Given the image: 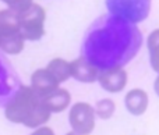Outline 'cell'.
Here are the masks:
<instances>
[{"label": "cell", "instance_id": "cell-12", "mask_svg": "<svg viewBox=\"0 0 159 135\" xmlns=\"http://www.w3.org/2000/svg\"><path fill=\"white\" fill-rule=\"evenodd\" d=\"M46 70L56 78L59 84L66 82L70 78V61L64 60V59L56 57L50 60L46 66Z\"/></svg>", "mask_w": 159, "mask_h": 135}, {"label": "cell", "instance_id": "cell-19", "mask_svg": "<svg viewBox=\"0 0 159 135\" xmlns=\"http://www.w3.org/2000/svg\"><path fill=\"white\" fill-rule=\"evenodd\" d=\"M66 135H80V134H77V133H74V131H70V133H67Z\"/></svg>", "mask_w": 159, "mask_h": 135}, {"label": "cell", "instance_id": "cell-9", "mask_svg": "<svg viewBox=\"0 0 159 135\" xmlns=\"http://www.w3.org/2000/svg\"><path fill=\"white\" fill-rule=\"evenodd\" d=\"M98 72L99 70L85 57H77L70 61V77H73L80 82H95L98 80Z\"/></svg>", "mask_w": 159, "mask_h": 135}, {"label": "cell", "instance_id": "cell-5", "mask_svg": "<svg viewBox=\"0 0 159 135\" xmlns=\"http://www.w3.org/2000/svg\"><path fill=\"white\" fill-rule=\"evenodd\" d=\"M45 20L46 11L36 3L18 13V28L24 41H39L45 35Z\"/></svg>", "mask_w": 159, "mask_h": 135}, {"label": "cell", "instance_id": "cell-16", "mask_svg": "<svg viewBox=\"0 0 159 135\" xmlns=\"http://www.w3.org/2000/svg\"><path fill=\"white\" fill-rule=\"evenodd\" d=\"M10 91H11V85L8 84L7 72L0 66V98L7 96V95L10 94Z\"/></svg>", "mask_w": 159, "mask_h": 135}, {"label": "cell", "instance_id": "cell-8", "mask_svg": "<svg viewBox=\"0 0 159 135\" xmlns=\"http://www.w3.org/2000/svg\"><path fill=\"white\" fill-rule=\"evenodd\" d=\"M60 84L46 68H39L31 75V89L38 98H45L59 88Z\"/></svg>", "mask_w": 159, "mask_h": 135}, {"label": "cell", "instance_id": "cell-13", "mask_svg": "<svg viewBox=\"0 0 159 135\" xmlns=\"http://www.w3.org/2000/svg\"><path fill=\"white\" fill-rule=\"evenodd\" d=\"M147 46H148L151 66L159 74V28L149 33L148 39H147Z\"/></svg>", "mask_w": 159, "mask_h": 135}, {"label": "cell", "instance_id": "cell-1", "mask_svg": "<svg viewBox=\"0 0 159 135\" xmlns=\"http://www.w3.org/2000/svg\"><path fill=\"white\" fill-rule=\"evenodd\" d=\"M143 36L134 24L113 15L93 22L84 41V57L101 70L123 67L141 47Z\"/></svg>", "mask_w": 159, "mask_h": 135}, {"label": "cell", "instance_id": "cell-2", "mask_svg": "<svg viewBox=\"0 0 159 135\" xmlns=\"http://www.w3.org/2000/svg\"><path fill=\"white\" fill-rule=\"evenodd\" d=\"M50 111L45 107L41 98L35 95L31 86L21 85L7 100L4 116L8 121L24 124L28 128H38L46 124L50 119Z\"/></svg>", "mask_w": 159, "mask_h": 135}, {"label": "cell", "instance_id": "cell-3", "mask_svg": "<svg viewBox=\"0 0 159 135\" xmlns=\"http://www.w3.org/2000/svg\"><path fill=\"white\" fill-rule=\"evenodd\" d=\"M24 38L18 28V13L0 10V49L7 54H18L24 49Z\"/></svg>", "mask_w": 159, "mask_h": 135}, {"label": "cell", "instance_id": "cell-11", "mask_svg": "<svg viewBox=\"0 0 159 135\" xmlns=\"http://www.w3.org/2000/svg\"><path fill=\"white\" fill-rule=\"evenodd\" d=\"M41 100L50 113H60V111L66 110L69 107L70 102H71V95L67 89L57 88L48 96L42 98Z\"/></svg>", "mask_w": 159, "mask_h": 135}, {"label": "cell", "instance_id": "cell-6", "mask_svg": "<svg viewBox=\"0 0 159 135\" xmlns=\"http://www.w3.org/2000/svg\"><path fill=\"white\" fill-rule=\"evenodd\" d=\"M69 121L74 133L89 135L95 128V110L89 103L77 102L70 109Z\"/></svg>", "mask_w": 159, "mask_h": 135}, {"label": "cell", "instance_id": "cell-18", "mask_svg": "<svg viewBox=\"0 0 159 135\" xmlns=\"http://www.w3.org/2000/svg\"><path fill=\"white\" fill-rule=\"evenodd\" d=\"M154 89H155V92H157V95L159 96V75H158V78L155 80V82H154Z\"/></svg>", "mask_w": 159, "mask_h": 135}, {"label": "cell", "instance_id": "cell-15", "mask_svg": "<svg viewBox=\"0 0 159 135\" xmlns=\"http://www.w3.org/2000/svg\"><path fill=\"white\" fill-rule=\"evenodd\" d=\"M3 3L8 6V8L16 13H22L24 10H27L28 7L34 4V0H2Z\"/></svg>", "mask_w": 159, "mask_h": 135}, {"label": "cell", "instance_id": "cell-14", "mask_svg": "<svg viewBox=\"0 0 159 135\" xmlns=\"http://www.w3.org/2000/svg\"><path fill=\"white\" fill-rule=\"evenodd\" d=\"M95 116H98L102 120H107L115 114L116 110V105L112 99H102L96 103L95 106Z\"/></svg>", "mask_w": 159, "mask_h": 135}, {"label": "cell", "instance_id": "cell-17", "mask_svg": "<svg viewBox=\"0 0 159 135\" xmlns=\"http://www.w3.org/2000/svg\"><path fill=\"white\" fill-rule=\"evenodd\" d=\"M31 135H55L53 130L50 127H46V125H42V127H38L35 131H34Z\"/></svg>", "mask_w": 159, "mask_h": 135}, {"label": "cell", "instance_id": "cell-10", "mask_svg": "<svg viewBox=\"0 0 159 135\" xmlns=\"http://www.w3.org/2000/svg\"><path fill=\"white\" fill-rule=\"evenodd\" d=\"M124 105L133 116H141L148 109V94L140 88L131 89L124 96Z\"/></svg>", "mask_w": 159, "mask_h": 135}, {"label": "cell", "instance_id": "cell-4", "mask_svg": "<svg viewBox=\"0 0 159 135\" xmlns=\"http://www.w3.org/2000/svg\"><path fill=\"white\" fill-rule=\"evenodd\" d=\"M106 7L110 15L135 25L148 17L151 0H106Z\"/></svg>", "mask_w": 159, "mask_h": 135}, {"label": "cell", "instance_id": "cell-7", "mask_svg": "<svg viewBox=\"0 0 159 135\" xmlns=\"http://www.w3.org/2000/svg\"><path fill=\"white\" fill-rule=\"evenodd\" d=\"M101 86L110 94H117L123 91L127 85V71L123 67L101 70L98 72V80Z\"/></svg>", "mask_w": 159, "mask_h": 135}]
</instances>
